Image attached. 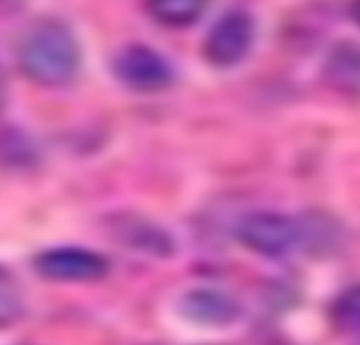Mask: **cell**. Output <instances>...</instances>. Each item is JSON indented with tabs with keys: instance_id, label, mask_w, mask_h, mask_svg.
Masks as SVG:
<instances>
[{
	"instance_id": "cell-1",
	"label": "cell",
	"mask_w": 360,
	"mask_h": 345,
	"mask_svg": "<svg viewBox=\"0 0 360 345\" xmlns=\"http://www.w3.org/2000/svg\"><path fill=\"white\" fill-rule=\"evenodd\" d=\"M21 72L40 86H63L80 67V44L74 32L57 21L42 19L27 27L17 51Z\"/></svg>"
},
{
	"instance_id": "cell-7",
	"label": "cell",
	"mask_w": 360,
	"mask_h": 345,
	"mask_svg": "<svg viewBox=\"0 0 360 345\" xmlns=\"http://www.w3.org/2000/svg\"><path fill=\"white\" fill-rule=\"evenodd\" d=\"M112 232L129 249H137L148 255L169 257L175 251L173 238L162 228H158L152 221L141 219V217H133V215L116 217L112 221Z\"/></svg>"
},
{
	"instance_id": "cell-3",
	"label": "cell",
	"mask_w": 360,
	"mask_h": 345,
	"mask_svg": "<svg viewBox=\"0 0 360 345\" xmlns=\"http://www.w3.org/2000/svg\"><path fill=\"white\" fill-rule=\"evenodd\" d=\"M236 234L245 249L264 257H283L302 238V230L293 219L270 211L247 215Z\"/></svg>"
},
{
	"instance_id": "cell-5",
	"label": "cell",
	"mask_w": 360,
	"mask_h": 345,
	"mask_svg": "<svg viewBox=\"0 0 360 345\" xmlns=\"http://www.w3.org/2000/svg\"><path fill=\"white\" fill-rule=\"evenodd\" d=\"M255 36L253 19L243 11L221 15L205 38V59L215 67H232L251 51Z\"/></svg>"
},
{
	"instance_id": "cell-4",
	"label": "cell",
	"mask_w": 360,
	"mask_h": 345,
	"mask_svg": "<svg viewBox=\"0 0 360 345\" xmlns=\"http://www.w3.org/2000/svg\"><path fill=\"white\" fill-rule=\"evenodd\" d=\"M116 78L133 91L154 93L173 82L171 63L146 44H129L120 48L112 61Z\"/></svg>"
},
{
	"instance_id": "cell-2",
	"label": "cell",
	"mask_w": 360,
	"mask_h": 345,
	"mask_svg": "<svg viewBox=\"0 0 360 345\" xmlns=\"http://www.w3.org/2000/svg\"><path fill=\"white\" fill-rule=\"evenodd\" d=\"M34 270L55 282H95L108 276L110 261L91 249L57 247L36 255Z\"/></svg>"
},
{
	"instance_id": "cell-11",
	"label": "cell",
	"mask_w": 360,
	"mask_h": 345,
	"mask_svg": "<svg viewBox=\"0 0 360 345\" xmlns=\"http://www.w3.org/2000/svg\"><path fill=\"white\" fill-rule=\"evenodd\" d=\"M23 316V295L15 276L0 266V329L15 325Z\"/></svg>"
},
{
	"instance_id": "cell-12",
	"label": "cell",
	"mask_w": 360,
	"mask_h": 345,
	"mask_svg": "<svg viewBox=\"0 0 360 345\" xmlns=\"http://www.w3.org/2000/svg\"><path fill=\"white\" fill-rule=\"evenodd\" d=\"M4 97H6V80H4V72L0 67V108L4 105Z\"/></svg>"
},
{
	"instance_id": "cell-9",
	"label": "cell",
	"mask_w": 360,
	"mask_h": 345,
	"mask_svg": "<svg viewBox=\"0 0 360 345\" xmlns=\"http://www.w3.org/2000/svg\"><path fill=\"white\" fill-rule=\"evenodd\" d=\"M209 0H148L150 15L167 27H186L207 8Z\"/></svg>"
},
{
	"instance_id": "cell-13",
	"label": "cell",
	"mask_w": 360,
	"mask_h": 345,
	"mask_svg": "<svg viewBox=\"0 0 360 345\" xmlns=\"http://www.w3.org/2000/svg\"><path fill=\"white\" fill-rule=\"evenodd\" d=\"M350 13H352V17H354V21L360 25V0H354L352 2V8H350Z\"/></svg>"
},
{
	"instance_id": "cell-6",
	"label": "cell",
	"mask_w": 360,
	"mask_h": 345,
	"mask_svg": "<svg viewBox=\"0 0 360 345\" xmlns=\"http://www.w3.org/2000/svg\"><path fill=\"white\" fill-rule=\"evenodd\" d=\"M179 312L194 325L230 327L240 318V304L217 289H192L179 299Z\"/></svg>"
},
{
	"instance_id": "cell-8",
	"label": "cell",
	"mask_w": 360,
	"mask_h": 345,
	"mask_svg": "<svg viewBox=\"0 0 360 345\" xmlns=\"http://www.w3.org/2000/svg\"><path fill=\"white\" fill-rule=\"evenodd\" d=\"M325 78L342 95H360V44L354 40L338 42L325 59Z\"/></svg>"
},
{
	"instance_id": "cell-10",
	"label": "cell",
	"mask_w": 360,
	"mask_h": 345,
	"mask_svg": "<svg viewBox=\"0 0 360 345\" xmlns=\"http://www.w3.org/2000/svg\"><path fill=\"white\" fill-rule=\"evenodd\" d=\"M331 323L338 331L360 333V285L346 289L331 306Z\"/></svg>"
}]
</instances>
